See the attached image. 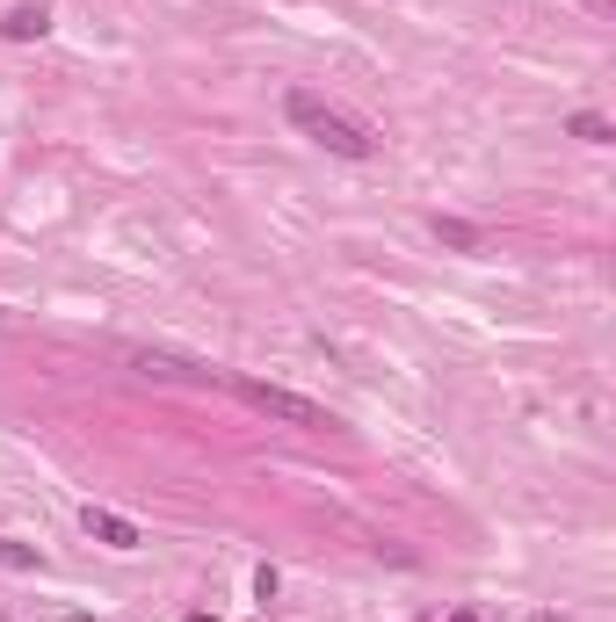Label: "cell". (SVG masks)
Masks as SVG:
<instances>
[{
  "label": "cell",
  "instance_id": "6da1fadb",
  "mask_svg": "<svg viewBox=\"0 0 616 622\" xmlns=\"http://www.w3.org/2000/svg\"><path fill=\"white\" fill-rule=\"evenodd\" d=\"M283 116L298 123L319 153H334V159H370V153H377V138H370L363 123L341 116V109L327 102V95H312V87H290V95H283Z\"/></svg>",
  "mask_w": 616,
  "mask_h": 622
},
{
  "label": "cell",
  "instance_id": "7a4b0ae2",
  "mask_svg": "<svg viewBox=\"0 0 616 622\" xmlns=\"http://www.w3.org/2000/svg\"><path fill=\"white\" fill-rule=\"evenodd\" d=\"M218 384H226L240 406H254V413L283 420V427H334V413H327V406H312V398H298V391H283V384L240 377V369H218Z\"/></svg>",
  "mask_w": 616,
  "mask_h": 622
},
{
  "label": "cell",
  "instance_id": "3957f363",
  "mask_svg": "<svg viewBox=\"0 0 616 622\" xmlns=\"http://www.w3.org/2000/svg\"><path fill=\"white\" fill-rule=\"evenodd\" d=\"M123 363L139 369V377H167V384H218V369L189 363V355H160V347H131Z\"/></svg>",
  "mask_w": 616,
  "mask_h": 622
},
{
  "label": "cell",
  "instance_id": "277c9868",
  "mask_svg": "<svg viewBox=\"0 0 616 622\" xmlns=\"http://www.w3.org/2000/svg\"><path fill=\"white\" fill-rule=\"evenodd\" d=\"M80 529H88V536L95 543H102V551H123V557H131V551H139V521H123V514H109V507H80Z\"/></svg>",
  "mask_w": 616,
  "mask_h": 622
},
{
  "label": "cell",
  "instance_id": "5b68a950",
  "mask_svg": "<svg viewBox=\"0 0 616 622\" xmlns=\"http://www.w3.org/2000/svg\"><path fill=\"white\" fill-rule=\"evenodd\" d=\"M44 30H52V15H44V0H15V8L0 15V36H8V44H36Z\"/></svg>",
  "mask_w": 616,
  "mask_h": 622
},
{
  "label": "cell",
  "instance_id": "8992f818",
  "mask_svg": "<svg viewBox=\"0 0 616 622\" xmlns=\"http://www.w3.org/2000/svg\"><path fill=\"white\" fill-rule=\"evenodd\" d=\"M428 232H436L450 254H479V246H486V232H479V225H464V218H442V210L428 218Z\"/></svg>",
  "mask_w": 616,
  "mask_h": 622
},
{
  "label": "cell",
  "instance_id": "52a82bcc",
  "mask_svg": "<svg viewBox=\"0 0 616 622\" xmlns=\"http://www.w3.org/2000/svg\"><path fill=\"white\" fill-rule=\"evenodd\" d=\"M0 571H44V557L30 551V543H15V536H0Z\"/></svg>",
  "mask_w": 616,
  "mask_h": 622
},
{
  "label": "cell",
  "instance_id": "ba28073f",
  "mask_svg": "<svg viewBox=\"0 0 616 622\" xmlns=\"http://www.w3.org/2000/svg\"><path fill=\"white\" fill-rule=\"evenodd\" d=\"M565 131H573L581 145H609V116H595V109H581V116L565 123Z\"/></svg>",
  "mask_w": 616,
  "mask_h": 622
},
{
  "label": "cell",
  "instance_id": "9c48e42d",
  "mask_svg": "<svg viewBox=\"0 0 616 622\" xmlns=\"http://www.w3.org/2000/svg\"><path fill=\"white\" fill-rule=\"evenodd\" d=\"M276 593H283V571H276V565H254V601L268 608V601H276Z\"/></svg>",
  "mask_w": 616,
  "mask_h": 622
},
{
  "label": "cell",
  "instance_id": "30bf717a",
  "mask_svg": "<svg viewBox=\"0 0 616 622\" xmlns=\"http://www.w3.org/2000/svg\"><path fill=\"white\" fill-rule=\"evenodd\" d=\"M442 622H486V615H479V608H450V615H442Z\"/></svg>",
  "mask_w": 616,
  "mask_h": 622
},
{
  "label": "cell",
  "instance_id": "8fae6325",
  "mask_svg": "<svg viewBox=\"0 0 616 622\" xmlns=\"http://www.w3.org/2000/svg\"><path fill=\"white\" fill-rule=\"evenodd\" d=\"M182 622H226V615H204V608H196V615H182Z\"/></svg>",
  "mask_w": 616,
  "mask_h": 622
},
{
  "label": "cell",
  "instance_id": "7c38bea8",
  "mask_svg": "<svg viewBox=\"0 0 616 622\" xmlns=\"http://www.w3.org/2000/svg\"><path fill=\"white\" fill-rule=\"evenodd\" d=\"M529 622H565V615H529Z\"/></svg>",
  "mask_w": 616,
  "mask_h": 622
},
{
  "label": "cell",
  "instance_id": "4fadbf2b",
  "mask_svg": "<svg viewBox=\"0 0 616 622\" xmlns=\"http://www.w3.org/2000/svg\"><path fill=\"white\" fill-rule=\"evenodd\" d=\"M66 622H95V615H66Z\"/></svg>",
  "mask_w": 616,
  "mask_h": 622
},
{
  "label": "cell",
  "instance_id": "5bb4252c",
  "mask_svg": "<svg viewBox=\"0 0 616 622\" xmlns=\"http://www.w3.org/2000/svg\"><path fill=\"white\" fill-rule=\"evenodd\" d=\"M0 622H8V615H0Z\"/></svg>",
  "mask_w": 616,
  "mask_h": 622
}]
</instances>
